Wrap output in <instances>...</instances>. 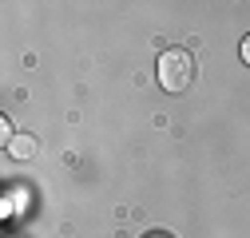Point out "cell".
<instances>
[{
	"label": "cell",
	"mask_w": 250,
	"mask_h": 238,
	"mask_svg": "<svg viewBox=\"0 0 250 238\" xmlns=\"http://www.w3.org/2000/svg\"><path fill=\"white\" fill-rule=\"evenodd\" d=\"M8 151H12V159H32L40 151V143H36V135H16L8 143Z\"/></svg>",
	"instance_id": "cell-2"
},
{
	"label": "cell",
	"mask_w": 250,
	"mask_h": 238,
	"mask_svg": "<svg viewBox=\"0 0 250 238\" xmlns=\"http://www.w3.org/2000/svg\"><path fill=\"white\" fill-rule=\"evenodd\" d=\"M238 52H242V60H246V68H250V36L242 40V48H238Z\"/></svg>",
	"instance_id": "cell-3"
},
{
	"label": "cell",
	"mask_w": 250,
	"mask_h": 238,
	"mask_svg": "<svg viewBox=\"0 0 250 238\" xmlns=\"http://www.w3.org/2000/svg\"><path fill=\"white\" fill-rule=\"evenodd\" d=\"M155 76H159V87L171 96L187 92V87L195 83V56L187 48H167L159 56V68H155Z\"/></svg>",
	"instance_id": "cell-1"
}]
</instances>
